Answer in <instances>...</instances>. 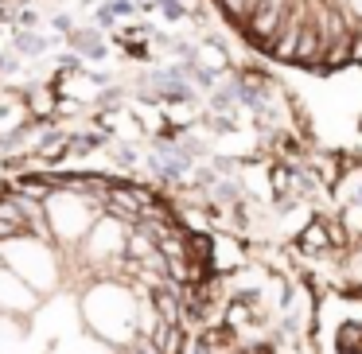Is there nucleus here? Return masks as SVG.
<instances>
[{
	"label": "nucleus",
	"instance_id": "obj_1",
	"mask_svg": "<svg viewBox=\"0 0 362 354\" xmlns=\"http://www.w3.org/2000/svg\"><path fill=\"white\" fill-rule=\"evenodd\" d=\"M51 249H55V242H43V237H35V234H20V237L0 245L4 265L24 276L40 296H47L59 284V257Z\"/></svg>",
	"mask_w": 362,
	"mask_h": 354
},
{
	"label": "nucleus",
	"instance_id": "obj_2",
	"mask_svg": "<svg viewBox=\"0 0 362 354\" xmlns=\"http://www.w3.org/2000/svg\"><path fill=\"white\" fill-rule=\"evenodd\" d=\"M40 292L24 281L20 273H12L8 265H0V315H28L40 307Z\"/></svg>",
	"mask_w": 362,
	"mask_h": 354
},
{
	"label": "nucleus",
	"instance_id": "obj_3",
	"mask_svg": "<svg viewBox=\"0 0 362 354\" xmlns=\"http://www.w3.org/2000/svg\"><path fill=\"white\" fill-rule=\"evenodd\" d=\"M28 121H35L28 113V94H20V90H0V136L24 129Z\"/></svg>",
	"mask_w": 362,
	"mask_h": 354
},
{
	"label": "nucleus",
	"instance_id": "obj_4",
	"mask_svg": "<svg viewBox=\"0 0 362 354\" xmlns=\"http://www.w3.org/2000/svg\"><path fill=\"white\" fill-rule=\"evenodd\" d=\"M296 253H304V257H323V253H335L331 249V234H327V222H323V214H315L312 222H304V230L296 234Z\"/></svg>",
	"mask_w": 362,
	"mask_h": 354
},
{
	"label": "nucleus",
	"instance_id": "obj_5",
	"mask_svg": "<svg viewBox=\"0 0 362 354\" xmlns=\"http://www.w3.org/2000/svg\"><path fill=\"white\" fill-rule=\"evenodd\" d=\"M66 43H71V51H78L82 59H105V43H102V32H98V28H74V32L66 35Z\"/></svg>",
	"mask_w": 362,
	"mask_h": 354
},
{
	"label": "nucleus",
	"instance_id": "obj_6",
	"mask_svg": "<svg viewBox=\"0 0 362 354\" xmlns=\"http://www.w3.org/2000/svg\"><path fill=\"white\" fill-rule=\"evenodd\" d=\"M24 94H28V113H32L35 121H55L59 94L51 90V82L47 86H32V90H24Z\"/></svg>",
	"mask_w": 362,
	"mask_h": 354
},
{
	"label": "nucleus",
	"instance_id": "obj_7",
	"mask_svg": "<svg viewBox=\"0 0 362 354\" xmlns=\"http://www.w3.org/2000/svg\"><path fill=\"white\" fill-rule=\"evenodd\" d=\"M214 4H218V12L238 28V32H242V28L250 24V16L257 12V0H214Z\"/></svg>",
	"mask_w": 362,
	"mask_h": 354
},
{
	"label": "nucleus",
	"instance_id": "obj_8",
	"mask_svg": "<svg viewBox=\"0 0 362 354\" xmlns=\"http://www.w3.org/2000/svg\"><path fill=\"white\" fill-rule=\"evenodd\" d=\"M343 66H354V63H351V35H346V40L327 43V51H323V66H320V71H323V74H331V71H343Z\"/></svg>",
	"mask_w": 362,
	"mask_h": 354
},
{
	"label": "nucleus",
	"instance_id": "obj_9",
	"mask_svg": "<svg viewBox=\"0 0 362 354\" xmlns=\"http://www.w3.org/2000/svg\"><path fill=\"white\" fill-rule=\"evenodd\" d=\"M12 43H16V55L20 59H35L47 51V40L40 32H12Z\"/></svg>",
	"mask_w": 362,
	"mask_h": 354
},
{
	"label": "nucleus",
	"instance_id": "obj_10",
	"mask_svg": "<svg viewBox=\"0 0 362 354\" xmlns=\"http://www.w3.org/2000/svg\"><path fill=\"white\" fill-rule=\"evenodd\" d=\"M335 346H339V354H358L362 350V323H343L335 335Z\"/></svg>",
	"mask_w": 362,
	"mask_h": 354
},
{
	"label": "nucleus",
	"instance_id": "obj_11",
	"mask_svg": "<svg viewBox=\"0 0 362 354\" xmlns=\"http://www.w3.org/2000/svg\"><path fill=\"white\" fill-rule=\"evenodd\" d=\"M110 8H113V16H117V20H125V16H133L141 4H136V0H110Z\"/></svg>",
	"mask_w": 362,
	"mask_h": 354
},
{
	"label": "nucleus",
	"instance_id": "obj_12",
	"mask_svg": "<svg viewBox=\"0 0 362 354\" xmlns=\"http://www.w3.org/2000/svg\"><path fill=\"white\" fill-rule=\"evenodd\" d=\"M94 20H98V28H113V24H117V16H113V8H110V4H102Z\"/></svg>",
	"mask_w": 362,
	"mask_h": 354
},
{
	"label": "nucleus",
	"instance_id": "obj_13",
	"mask_svg": "<svg viewBox=\"0 0 362 354\" xmlns=\"http://www.w3.org/2000/svg\"><path fill=\"white\" fill-rule=\"evenodd\" d=\"M51 28H55V32H63V35H71V32H74L71 16H63V12H59V16H51Z\"/></svg>",
	"mask_w": 362,
	"mask_h": 354
},
{
	"label": "nucleus",
	"instance_id": "obj_14",
	"mask_svg": "<svg viewBox=\"0 0 362 354\" xmlns=\"http://www.w3.org/2000/svg\"><path fill=\"white\" fill-rule=\"evenodd\" d=\"M351 63L362 66V40H358V35H351Z\"/></svg>",
	"mask_w": 362,
	"mask_h": 354
},
{
	"label": "nucleus",
	"instance_id": "obj_15",
	"mask_svg": "<svg viewBox=\"0 0 362 354\" xmlns=\"http://www.w3.org/2000/svg\"><path fill=\"white\" fill-rule=\"evenodd\" d=\"M0 265H4V253H0Z\"/></svg>",
	"mask_w": 362,
	"mask_h": 354
}]
</instances>
